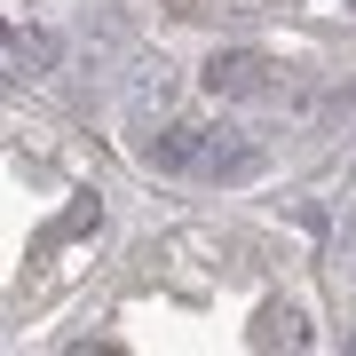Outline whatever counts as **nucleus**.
I'll return each mask as SVG.
<instances>
[{"instance_id":"7ed1b4c3","label":"nucleus","mask_w":356,"mask_h":356,"mask_svg":"<svg viewBox=\"0 0 356 356\" xmlns=\"http://www.w3.org/2000/svg\"><path fill=\"white\" fill-rule=\"evenodd\" d=\"M8 64H16V79H48V72H56V32L8 24Z\"/></svg>"},{"instance_id":"f257e3e1","label":"nucleus","mask_w":356,"mask_h":356,"mask_svg":"<svg viewBox=\"0 0 356 356\" xmlns=\"http://www.w3.org/2000/svg\"><path fill=\"white\" fill-rule=\"evenodd\" d=\"M206 143H214V127H166V135H143L135 159L159 175H206Z\"/></svg>"},{"instance_id":"39448f33","label":"nucleus","mask_w":356,"mask_h":356,"mask_svg":"<svg viewBox=\"0 0 356 356\" xmlns=\"http://www.w3.org/2000/svg\"><path fill=\"white\" fill-rule=\"evenodd\" d=\"M348 238H356V214H348Z\"/></svg>"},{"instance_id":"f03ea898","label":"nucleus","mask_w":356,"mask_h":356,"mask_svg":"<svg viewBox=\"0 0 356 356\" xmlns=\"http://www.w3.org/2000/svg\"><path fill=\"white\" fill-rule=\"evenodd\" d=\"M206 88H214V95H261L269 88V56H254V48L214 56V64H206Z\"/></svg>"},{"instance_id":"20e7f679","label":"nucleus","mask_w":356,"mask_h":356,"mask_svg":"<svg viewBox=\"0 0 356 356\" xmlns=\"http://www.w3.org/2000/svg\"><path fill=\"white\" fill-rule=\"evenodd\" d=\"M269 325H277V332H285V341H293V348H301V341H309V317H301V309H269ZM277 332H269V341H277Z\"/></svg>"}]
</instances>
